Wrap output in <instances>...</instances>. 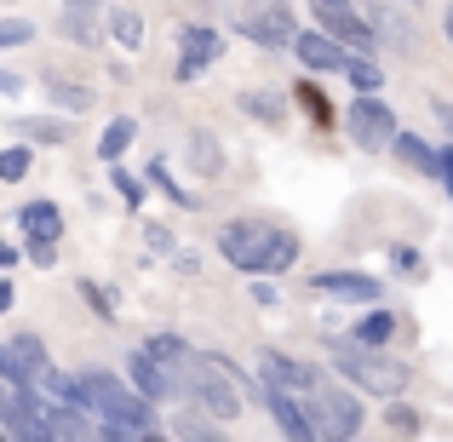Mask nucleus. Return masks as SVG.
<instances>
[{"instance_id":"obj_1","label":"nucleus","mask_w":453,"mask_h":442,"mask_svg":"<svg viewBox=\"0 0 453 442\" xmlns=\"http://www.w3.org/2000/svg\"><path fill=\"white\" fill-rule=\"evenodd\" d=\"M75 397H81V408L98 420V437H110V442L161 437L155 397H144L133 379H115V374H75Z\"/></svg>"},{"instance_id":"obj_2","label":"nucleus","mask_w":453,"mask_h":442,"mask_svg":"<svg viewBox=\"0 0 453 442\" xmlns=\"http://www.w3.org/2000/svg\"><path fill=\"white\" fill-rule=\"evenodd\" d=\"M219 253L230 259V270H247V276H281L299 265V236L281 230L276 219H230L219 230Z\"/></svg>"},{"instance_id":"obj_3","label":"nucleus","mask_w":453,"mask_h":442,"mask_svg":"<svg viewBox=\"0 0 453 442\" xmlns=\"http://www.w3.org/2000/svg\"><path fill=\"white\" fill-rule=\"evenodd\" d=\"M327 362H333V374L350 379V385L367 391V397H402V391L413 385L408 362H396L385 345H362L356 333L350 339H327Z\"/></svg>"},{"instance_id":"obj_4","label":"nucleus","mask_w":453,"mask_h":442,"mask_svg":"<svg viewBox=\"0 0 453 442\" xmlns=\"http://www.w3.org/2000/svg\"><path fill=\"white\" fill-rule=\"evenodd\" d=\"M242 391H247L242 374L212 351H196L189 362H178V397L196 402L212 420H235V414H242Z\"/></svg>"},{"instance_id":"obj_5","label":"nucleus","mask_w":453,"mask_h":442,"mask_svg":"<svg viewBox=\"0 0 453 442\" xmlns=\"http://www.w3.org/2000/svg\"><path fill=\"white\" fill-rule=\"evenodd\" d=\"M230 23H235L242 41L265 46V52H281V46L299 41V12H293V0H242Z\"/></svg>"},{"instance_id":"obj_6","label":"nucleus","mask_w":453,"mask_h":442,"mask_svg":"<svg viewBox=\"0 0 453 442\" xmlns=\"http://www.w3.org/2000/svg\"><path fill=\"white\" fill-rule=\"evenodd\" d=\"M299 402H304L310 431H316V437H356V431H362V402H356L333 374H321Z\"/></svg>"},{"instance_id":"obj_7","label":"nucleus","mask_w":453,"mask_h":442,"mask_svg":"<svg viewBox=\"0 0 453 442\" xmlns=\"http://www.w3.org/2000/svg\"><path fill=\"white\" fill-rule=\"evenodd\" d=\"M344 133H350V144L356 150H367V155H379V150H390L396 144V115H390V104L379 98V92H362V98L344 110Z\"/></svg>"},{"instance_id":"obj_8","label":"nucleus","mask_w":453,"mask_h":442,"mask_svg":"<svg viewBox=\"0 0 453 442\" xmlns=\"http://www.w3.org/2000/svg\"><path fill=\"white\" fill-rule=\"evenodd\" d=\"M219 58H224V35L207 29V23H184V29H178V64H173L178 87H189V81H196L201 69H212Z\"/></svg>"},{"instance_id":"obj_9","label":"nucleus","mask_w":453,"mask_h":442,"mask_svg":"<svg viewBox=\"0 0 453 442\" xmlns=\"http://www.w3.org/2000/svg\"><path fill=\"white\" fill-rule=\"evenodd\" d=\"M316 29H327L333 41L350 46V52H373V46H379L367 12H356V6H316Z\"/></svg>"},{"instance_id":"obj_10","label":"nucleus","mask_w":453,"mask_h":442,"mask_svg":"<svg viewBox=\"0 0 453 442\" xmlns=\"http://www.w3.org/2000/svg\"><path fill=\"white\" fill-rule=\"evenodd\" d=\"M327 374V368H316V362H299V356H288V351H265L258 356V379L265 385H281V391H293V397H304L316 379Z\"/></svg>"},{"instance_id":"obj_11","label":"nucleus","mask_w":453,"mask_h":442,"mask_svg":"<svg viewBox=\"0 0 453 442\" xmlns=\"http://www.w3.org/2000/svg\"><path fill=\"white\" fill-rule=\"evenodd\" d=\"M293 52H299V64L310 69V75H339V69H350V52H344L327 29H299Z\"/></svg>"},{"instance_id":"obj_12","label":"nucleus","mask_w":453,"mask_h":442,"mask_svg":"<svg viewBox=\"0 0 453 442\" xmlns=\"http://www.w3.org/2000/svg\"><path fill=\"white\" fill-rule=\"evenodd\" d=\"M310 288L327 299H350V305H379V276L367 270H310Z\"/></svg>"},{"instance_id":"obj_13","label":"nucleus","mask_w":453,"mask_h":442,"mask_svg":"<svg viewBox=\"0 0 453 442\" xmlns=\"http://www.w3.org/2000/svg\"><path fill=\"white\" fill-rule=\"evenodd\" d=\"M127 379H133L144 397H155V402H166V397H178V374L161 362V356L150 351V345H138L133 356H127Z\"/></svg>"},{"instance_id":"obj_14","label":"nucleus","mask_w":453,"mask_h":442,"mask_svg":"<svg viewBox=\"0 0 453 442\" xmlns=\"http://www.w3.org/2000/svg\"><path fill=\"white\" fill-rule=\"evenodd\" d=\"M367 23H373L379 46H390V52H408V58H413V41H419V23H413L402 6H385V0H367Z\"/></svg>"},{"instance_id":"obj_15","label":"nucleus","mask_w":453,"mask_h":442,"mask_svg":"<svg viewBox=\"0 0 453 442\" xmlns=\"http://www.w3.org/2000/svg\"><path fill=\"white\" fill-rule=\"evenodd\" d=\"M265 408H270V420H276L288 437H299V442H310V437H316V431H310V414H304V402L293 397V391H281V385H265Z\"/></svg>"},{"instance_id":"obj_16","label":"nucleus","mask_w":453,"mask_h":442,"mask_svg":"<svg viewBox=\"0 0 453 442\" xmlns=\"http://www.w3.org/2000/svg\"><path fill=\"white\" fill-rule=\"evenodd\" d=\"M18 224L29 242H64V207L58 201H29V207H18Z\"/></svg>"},{"instance_id":"obj_17","label":"nucleus","mask_w":453,"mask_h":442,"mask_svg":"<svg viewBox=\"0 0 453 442\" xmlns=\"http://www.w3.org/2000/svg\"><path fill=\"white\" fill-rule=\"evenodd\" d=\"M184 155H189V173L196 178H219L224 173V144H219V133H207V127H196V133L184 138Z\"/></svg>"},{"instance_id":"obj_18","label":"nucleus","mask_w":453,"mask_h":442,"mask_svg":"<svg viewBox=\"0 0 453 442\" xmlns=\"http://www.w3.org/2000/svg\"><path fill=\"white\" fill-rule=\"evenodd\" d=\"M46 98L58 104V110H69V115H81V110H92V98H98V92L87 87V81H75V75H46Z\"/></svg>"},{"instance_id":"obj_19","label":"nucleus","mask_w":453,"mask_h":442,"mask_svg":"<svg viewBox=\"0 0 453 442\" xmlns=\"http://www.w3.org/2000/svg\"><path fill=\"white\" fill-rule=\"evenodd\" d=\"M235 110H242V115H253L258 127H270V133H276V127L288 121L281 98H276V92H258V87H242V92H235Z\"/></svg>"},{"instance_id":"obj_20","label":"nucleus","mask_w":453,"mask_h":442,"mask_svg":"<svg viewBox=\"0 0 453 442\" xmlns=\"http://www.w3.org/2000/svg\"><path fill=\"white\" fill-rule=\"evenodd\" d=\"M402 155V161L413 167V173H425V178H442V150H431L425 138H413V133H396V144H390Z\"/></svg>"},{"instance_id":"obj_21","label":"nucleus","mask_w":453,"mask_h":442,"mask_svg":"<svg viewBox=\"0 0 453 442\" xmlns=\"http://www.w3.org/2000/svg\"><path fill=\"white\" fill-rule=\"evenodd\" d=\"M293 98H299V110L310 115L316 133H327V127H333V104H327V92H321L316 81H293Z\"/></svg>"},{"instance_id":"obj_22","label":"nucleus","mask_w":453,"mask_h":442,"mask_svg":"<svg viewBox=\"0 0 453 442\" xmlns=\"http://www.w3.org/2000/svg\"><path fill=\"white\" fill-rule=\"evenodd\" d=\"M396 328H402V322H396V310L373 305L362 322H356V339H362V345H390V339H396Z\"/></svg>"},{"instance_id":"obj_23","label":"nucleus","mask_w":453,"mask_h":442,"mask_svg":"<svg viewBox=\"0 0 453 442\" xmlns=\"http://www.w3.org/2000/svg\"><path fill=\"white\" fill-rule=\"evenodd\" d=\"M110 35H115V46H127V52H144V18H138L133 6L110 12Z\"/></svg>"},{"instance_id":"obj_24","label":"nucleus","mask_w":453,"mask_h":442,"mask_svg":"<svg viewBox=\"0 0 453 442\" xmlns=\"http://www.w3.org/2000/svg\"><path fill=\"white\" fill-rule=\"evenodd\" d=\"M18 133L29 144H69V121H52V115H23Z\"/></svg>"},{"instance_id":"obj_25","label":"nucleus","mask_w":453,"mask_h":442,"mask_svg":"<svg viewBox=\"0 0 453 442\" xmlns=\"http://www.w3.org/2000/svg\"><path fill=\"white\" fill-rule=\"evenodd\" d=\"M133 138H138V121H133V115H115V121L104 127V138H98V155H104V161H121V150L133 144Z\"/></svg>"},{"instance_id":"obj_26","label":"nucleus","mask_w":453,"mask_h":442,"mask_svg":"<svg viewBox=\"0 0 453 442\" xmlns=\"http://www.w3.org/2000/svg\"><path fill=\"white\" fill-rule=\"evenodd\" d=\"M385 425L396 437H419L425 431V414L413 408V402H402V397H390V408H385Z\"/></svg>"},{"instance_id":"obj_27","label":"nucleus","mask_w":453,"mask_h":442,"mask_svg":"<svg viewBox=\"0 0 453 442\" xmlns=\"http://www.w3.org/2000/svg\"><path fill=\"white\" fill-rule=\"evenodd\" d=\"M144 345H150L155 356H161L166 368H173V374H178V362H189V356H196V351H189V339H178V333H150Z\"/></svg>"},{"instance_id":"obj_28","label":"nucleus","mask_w":453,"mask_h":442,"mask_svg":"<svg viewBox=\"0 0 453 442\" xmlns=\"http://www.w3.org/2000/svg\"><path fill=\"white\" fill-rule=\"evenodd\" d=\"M219 425H224V420H212V414H207V420H201V414H178V420H173V437H184V442H212V437H219Z\"/></svg>"},{"instance_id":"obj_29","label":"nucleus","mask_w":453,"mask_h":442,"mask_svg":"<svg viewBox=\"0 0 453 442\" xmlns=\"http://www.w3.org/2000/svg\"><path fill=\"white\" fill-rule=\"evenodd\" d=\"M29 144H6L0 150V184H23V178H29Z\"/></svg>"},{"instance_id":"obj_30","label":"nucleus","mask_w":453,"mask_h":442,"mask_svg":"<svg viewBox=\"0 0 453 442\" xmlns=\"http://www.w3.org/2000/svg\"><path fill=\"white\" fill-rule=\"evenodd\" d=\"M75 288H81V299L92 305V316H98V322H121V316H115V293H110V288H98L92 276H81Z\"/></svg>"},{"instance_id":"obj_31","label":"nucleus","mask_w":453,"mask_h":442,"mask_svg":"<svg viewBox=\"0 0 453 442\" xmlns=\"http://www.w3.org/2000/svg\"><path fill=\"white\" fill-rule=\"evenodd\" d=\"M0 379H6L12 391L35 385V374H29V362H23V356H18V345H0Z\"/></svg>"},{"instance_id":"obj_32","label":"nucleus","mask_w":453,"mask_h":442,"mask_svg":"<svg viewBox=\"0 0 453 442\" xmlns=\"http://www.w3.org/2000/svg\"><path fill=\"white\" fill-rule=\"evenodd\" d=\"M344 75H350L356 92H379V87H385V69L373 64V52H367V58H350V69H344Z\"/></svg>"},{"instance_id":"obj_33","label":"nucleus","mask_w":453,"mask_h":442,"mask_svg":"<svg viewBox=\"0 0 453 442\" xmlns=\"http://www.w3.org/2000/svg\"><path fill=\"white\" fill-rule=\"evenodd\" d=\"M110 178H115V196H121L127 207H138V201L150 196V184H144L138 173H127V167H110Z\"/></svg>"},{"instance_id":"obj_34","label":"nucleus","mask_w":453,"mask_h":442,"mask_svg":"<svg viewBox=\"0 0 453 442\" xmlns=\"http://www.w3.org/2000/svg\"><path fill=\"white\" fill-rule=\"evenodd\" d=\"M58 23H64V35H69L75 46H98V18H81V12H64Z\"/></svg>"},{"instance_id":"obj_35","label":"nucleus","mask_w":453,"mask_h":442,"mask_svg":"<svg viewBox=\"0 0 453 442\" xmlns=\"http://www.w3.org/2000/svg\"><path fill=\"white\" fill-rule=\"evenodd\" d=\"M35 41V23L29 18H0V52H12V46H29Z\"/></svg>"},{"instance_id":"obj_36","label":"nucleus","mask_w":453,"mask_h":442,"mask_svg":"<svg viewBox=\"0 0 453 442\" xmlns=\"http://www.w3.org/2000/svg\"><path fill=\"white\" fill-rule=\"evenodd\" d=\"M150 178H155V190H161V196H173V201H178V207H196V196H189L178 178H166V161H150Z\"/></svg>"},{"instance_id":"obj_37","label":"nucleus","mask_w":453,"mask_h":442,"mask_svg":"<svg viewBox=\"0 0 453 442\" xmlns=\"http://www.w3.org/2000/svg\"><path fill=\"white\" fill-rule=\"evenodd\" d=\"M390 265H396V276H408V282L425 276V253L419 247H390Z\"/></svg>"},{"instance_id":"obj_38","label":"nucleus","mask_w":453,"mask_h":442,"mask_svg":"<svg viewBox=\"0 0 453 442\" xmlns=\"http://www.w3.org/2000/svg\"><path fill=\"white\" fill-rule=\"evenodd\" d=\"M12 345H18V356H23V362H29V374H41V368L52 362V356H46V345L35 339V333H18V339H12Z\"/></svg>"},{"instance_id":"obj_39","label":"nucleus","mask_w":453,"mask_h":442,"mask_svg":"<svg viewBox=\"0 0 453 442\" xmlns=\"http://www.w3.org/2000/svg\"><path fill=\"white\" fill-rule=\"evenodd\" d=\"M253 305H258V310H276V305H281V293H276V282H270V276L253 282Z\"/></svg>"},{"instance_id":"obj_40","label":"nucleus","mask_w":453,"mask_h":442,"mask_svg":"<svg viewBox=\"0 0 453 442\" xmlns=\"http://www.w3.org/2000/svg\"><path fill=\"white\" fill-rule=\"evenodd\" d=\"M29 259H35L41 270H52V265H58V242H29Z\"/></svg>"},{"instance_id":"obj_41","label":"nucleus","mask_w":453,"mask_h":442,"mask_svg":"<svg viewBox=\"0 0 453 442\" xmlns=\"http://www.w3.org/2000/svg\"><path fill=\"white\" fill-rule=\"evenodd\" d=\"M173 270H184V276H196V270H201V253H189V247H184V253H173Z\"/></svg>"},{"instance_id":"obj_42","label":"nucleus","mask_w":453,"mask_h":442,"mask_svg":"<svg viewBox=\"0 0 453 442\" xmlns=\"http://www.w3.org/2000/svg\"><path fill=\"white\" fill-rule=\"evenodd\" d=\"M431 110H436V121H442V133L453 138V98H436V104H431Z\"/></svg>"},{"instance_id":"obj_43","label":"nucleus","mask_w":453,"mask_h":442,"mask_svg":"<svg viewBox=\"0 0 453 442\" xmlns=\"http://www.w3.org/2000/svg\"><path fill=\"white\" fill-rule=\"evenodd\" d=\"M18 92H23V81L12 69H0V98H18Z\"/></svg>"},{"instance_id":"obj_44","label":"nucleus","mask_w":453,"mask_h":442,"mask_svg":"<svg viewBox=\"0 0 453 442\" xmlns=\"http://www.w3.org/2000/svg\"><path fill=\"white\" fill-rule=\"evenodd\" d=\"M104 0H64V12H81V18H98Z\"/></svg>"},{"instance_id":"obj_45","label":"nucleus","mask_w":453,"mask_h":442,"mask_svg":"<svg viewBox=\"0 0 453 442\" xmlns=\"http://www.w3.org/2000/svg\"><path fill=\"white\" fill-rule=\"evenodd\" d=\"M12 265H18V247H12V242H0V270H12Z\"/></svg>"},{"instance_id":"obj_46","label":"nucleus","mask_w":453,"mask_h":442,"mask_svg":"<svg viewBox=\"0 0 453 442\" xmlns=\"http://www.w3.org/2000/svg\"><path fill=\"white\" fill-rule=\"evenodd\" d=\"M12 299H18V293H12V282L0 276V316H6V310H12Z\"/></svg>"},{"instance_id":"obj_47","label":"nucleus","mask_w":453,"mask_h":442,"mask_svg":"<svg viewBox=\"0 0 453 442\" xmlns=\"http://www.w3.org/2000/svg\"><path fill=\"white\" fill-rule=\"evenodd\" d=\"M442 35H448V46H453V6L442 12Z\"/></svg>"},{"instance_id":"obj_48","label":"nucleus","mask_w":453,"mask_h":442,"mask_svg":"<svg viewBox=\"0 0 453 442\" xmlns=\"http://www.w3.org/2000/svg\"><path fill=\"white\" fill-rule=\"evenodd\" d=\"M310 6H350V0H310Z\"/></svg>"},{"instance_id":"obj_49","label":"nucleus","mask_w":453,"mask_h":442,"mask_svg":"<svg viewBox=\"0 0 453 442\" xmlns=\"http://www.w3.org/2000/svg\"><path fill=\"white\" fill-rule=\"evenodd\" d=\"M442 190H448V201H453V178H442Z\"/></svg>"},{"instance_id":"obj_50","label":"nucleus","mask_w":453,"mask_h":442,"mask_svg":"<svg viewBox=\"0 0 453 442\" xmlns=\"http://www.w3.org/2000/svg\"><path fill=\"white\" fill-rule=\"evenodd\" d=\"M0 397H6V391H0Z\"/></svg>"}]
</instances>
